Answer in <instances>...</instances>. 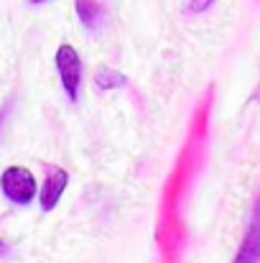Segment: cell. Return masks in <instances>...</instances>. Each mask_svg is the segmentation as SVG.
<instances>
[{
  "instance_id": "obj_1",
  "label": "cell",
  "mask_w": 260,
  "mask_h": 263,
  "mask_svg": "<svg viewBox=\"0 0 260 263\" xmlns=\"http://www.w3.org/2000/svg\"><path fill=\"white\" fill-rule=\"evenodd\" d=\"M0 192L13 204H31L38 197V186H36L33 174L26 166H18V164L3 169V174H0Z\"/></svg>"
},
{
  "instance_id": "obj_2",
  "label": "cell",
  "mask_w": 260,
  "mask_h": 263,
  "mask_svg": "<svg viewBox=\"0 0 260 263\" xmlns=\"http://www.w3.org/2000/svg\"><path fill=\"white\" fill-rule=\"evenodd\" d=\"M54 62H56V72H59L62 87L67 92L69 102H77L79 87H82V57H79V51L72 44H59Z\"/></svg>"
},
{
  "instance_id": "obj_3",
  "label": "cell",
  "mask_w": 260,
  "mask_h": 263,
  "mask_svg": "<svg viewBox=\"0 0 260 263\" xmlns=\"http://www.w3.org/2000/svg\"><path fill=\"white\" fill-rule=\"evenodd\" d=\"M67 184H69V174L67 169L62 166H54L49 164L46 166V176H44V184H41V192H38V204H41V212H51L62 194L67 192Z\"/></svg>"
},
{
  "instance_id": "obj_4",
  "label": "cell",
  "mask_w": 260,
  "mask_h": 263,
  "mask_svg": "<svg viewBox=\"0 0 260 263\" xmlns=\"http://www.w3.org/2000/svg\"><path fill=\"white\" fill-rule=\"evenodd\" d=\"M232 263H260V194L255 197L245 238H243V243L237 248V256H235Z\"/></svg>"
},
{
  "instance_id": "obj_5",
  "label": "cell",
  "mask_w": 260,
  "mask_h": 263,
  "mask_svg": "<svg viewBox=\"0 0 260 263\" xmlns=\"http://www.w3.org/2000/svg\"><path fill=\"white\" fill-rule=\"evenodd\" d=\"M77 15L82 21L87 31H99V26L105 23V5L97 0H74Z\"/></svg>"
},
{
  "instance_id": "obj_6",
  "label": "cell",
  "mask_w": 260,
  "mask_h": 263,
  "mask_svg": "<svg viewBox=\"0 0 260 263\" xmlns=\"http://www.w3.org/2000/svg\"><path fill=\"white\" fill-rule=\"evenodd\" d=\"M94 85L102 89V92H110V89L125 87V85H128V80H125L120 72L110 69V67H99V69H97V74H94Z\"/></svg>"
},
{
  "instance_id": "obj_7",
  "label": "cell",
  "mask_w": 260,
  "mask_h": 263,
  "mask_svg": "<svg viewBox=\"0 0 260 263\" xmlns=\"http://www.w3.org/2000/svg\"><path fill=\"white\" fill-rule=\"evenodd\" d=\"M212 3H214V0H186L184 5H186L189 13H202V10H207Z\"/></svg>"
},
{
  "instance_id": "obj_8",
  "label": "cell",
  "mask_w": 260,
  "mask_h": 263,
  "mask_svg": "<svg viewBox=\"0 0 260 263\" xmlns=\"http://www.w3.org/2000/svg\"><path fill=\"white\" fill-rule=\"evenodd\" d=\"M8 107H10V100L3 105V110H0V125H3V120H5V112H8Z\"/></svg>"
},
{
  "instance_id": "obj_9",
  "label": "cell",
  "mask_w": 260,
  "mask_h": 263,
  "mask_svg": "<svg viewBox=\"0 0 260 263\" xmlns=\"http://www.w3.org/2000/svg\"><path fill=\"white\" fill-rule=\"evenodd\" d=\"M8 251H10V248H8V243H5V240H3V238H0V256H5V253H8Z\"/></svg>"
},
{
  "instance_id": "obj_10",
  "label": "cell",
  "mask_w": 260,
  "mask_h": 263,
  "mask_svg": "<svg viewBox=\"0 0 260 263\" xmlns=\"http://www.w3.org/2000/svg\"><path fill=\"white\" fill-rule=\"evenodd\" d=\"M31 5H41V3H46V0H28Z\"/></svg>"
}]
</instances>
